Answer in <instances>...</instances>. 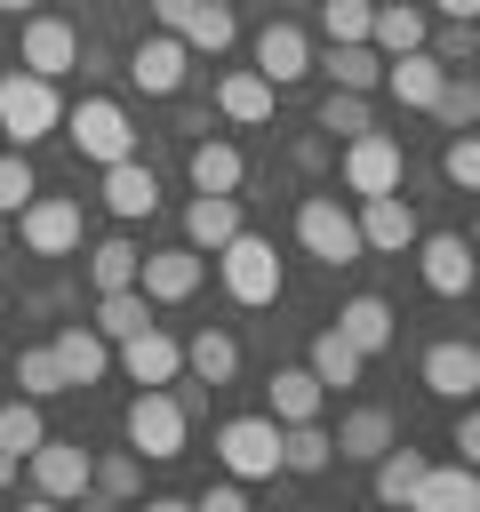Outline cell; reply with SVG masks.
Returning a JSON list of instances; mask_svg holds the SVG:
<instances>
[{
  "mask_svg": "<svg viewBox=\"0 0 480 512\" xmlns=\"http://www.w3.org/2000/svg\"><path fill=\"white\" fill-rule=\"evenodd\" d=\"M16 240H24L32 256H80V200L32 192V200L16 208Z\"/></svg>",
  "mask_w": 480,
  "mask_h": 512,
  "instance_id": "7",
  "label": "cell"
},
{
  "mask_svg": "<svg viewBox=\"0 0 480 512\" xmlns=\"http://www.w3.org/2000/svg\"><path fill=\"white\" fill-rule=\"evenodd\" d=\"M232 40H240L232 0H192V16H184V48H192V56H224Z\"/></svg>",
  "mask_w": 480,
  "mask_h": 512,
  "instance_id": "32",
  "label": "cell"
},
{
  "mask_svg": "<svg viewBox=\"0 0 480 512\" xmlns=\"http://www.w3.org/2000/svg\"><path fill=\"white\" fill-rule=\"evenodd\" d=\"M144 488V456L128 448V456H96V480H88V496L96 504H120V496H136Z\"/></svg>",
  "mask_w": 480,
  "mask_h": 512,
  "instance_id": "38",
  "label": "cell"
},
{
  "mask_svg": "<svg viewBox=\"0 0 480 512\" xmlns=\"http://www.w3.org/2000/svg\"><path fill=\"white\" fill-rule=\"evenodd\" d=\"M344 192H400V136L384 128L344 136Z\"/></svg>",
  "mask_w": 480,
  "mask_h": 512,
  "instance_id": "11",
  "label": "cell"
},
{
  "mask_svg": "<svg viewBox=\"0 0 480 512\" xmlns=\"http://www.w3.org/2000/svg\"><path fill=\"white\" fill-rule=\"evenodd\" d=\"M216 464L232 480H272L280 472V424L272 416H232L216 424Z\"/></svg>",
  "mask_w": 480,
  "mask_h": 512,
  "instance_id": "6",
  "label": "cell"
},
{
  "mask_svg": "<svg viewBox=\"0 0 480 512\" xmlns=\"http://www.w3.org/2000/svg\"><path fill=\"white\" fill-rule=\"evenodd\" d=\"M104 208H112L120 224L152 216V208H160V176H152L136 152H128V160H112V168H104Z\"/></svg>",
  "mask_w": 480,
  "mask_h": 512,
  "instance_id": "21",
  "label": "cell"
},
{
  "mask_svg": "<svg viewBox=\"0 0 480 512\" xmlns=\"http://www.w3.org/2000/svg\"><path fill=\"white\" fill-rule=\"evenodd\" d=\"M136 264H144V248H136L128 232L96 240V248H88V280H96V296H104V288H136Z\"/></svg>",
  "mask_w": 480,
  "mask_h": 512,
  "instance_id": "33",
  "label": "cell"
},
{
  "mask_svg": "<svg viewBox=\"0 0 480 512\" xmlns=\"http://www.w3.org/2000/svg\"><path fill=\"white\" fill-rule=\"evenodd\" d=\"M472 248H480V224H472Z\"/></svg>",
  "mask_w": 480,
  "mask_h": 512,
  "instance_id": "54",
  "label": "cell"
},
{
  "mask_svg": "<svg viewBox=\"0 0 480 512\" xmlns=\"http://www.w3.org/2000/svg\"><path fill=\"white\" fill-rule=\"evenodd\" d=\"M216 272H224V296H232V304H280V288H288V272H280L272 240H264V232H248V224L216 248Z\"/></svg>",
  "mask_w": 480,
  "mask_h": 512,
  "instance_id": "1",
  "label": "cell"
},
{
  "mask_svg": "<svg viewBox=\"0 0 480 512\" xmlns=\"http://www.w3.org/2000/svg\"><path fill=\"white\" fill-rule=\"evenodd\" d=\"M416 512H480V464H424V480H416V496H408Z\"/></svg>",
  "mask_w": 480,
  "mask_h": 512,
  "instance_id": "19",
  "label": "cell"
},
{
  "mask_svg": "<svg viewBox=\"0 0 480 512\" xmlns=\"http://www.w3.org/2000/svg\"><path fill=\"white\" fill-rule=\"evenodd\" d=\"M304 368H312L328 392H344V384H360V368H368V360H360L336 328H320V336H312V352H304Z\"/></svg>",
  "mask_w": 480,
  "mask_h": 512,
  "instance_id": "34",
  "label": "cell"
},
{
  "mask_svg": "<svg viewBox=\"0 0 480 512\" xmlns=\"http://www.w3.org/2000/svg\"><path fill=\"white\" fill-rule=\"evenodd\" d=\"M448 448H456L464 464H480V408H464V416H456V440H448Z\"/></svg>",
  "mask_w": 480,
  "mask_h": 512,
  "instance_id": "47",
  "label": "cell"
},
{
  "mask_svg": "<svg viewBox=\"0 0 480 512\" xmlns=\"http://www.w3.org/2000/svg\"><path fill=\"white\" fill-rule=\"evenodd\" d=\"M336 336H344L360 360H376V352L400 336V320H392V304H384V296H352V304L336 312Z\"/></svg>",
  "mask_w": 480,
  "mask_h": 512,
  "instance_id": "25",
  "label": "cell"
},
{
  "mask_svg": "<svg viewBox=\"0 0 480 512\" xmlns=\"http://www.w3.org/2000/svg\"><path fill=\"white\" fill-rule=\"evenodd\" d=\"M48 352H56V368H64L72 392H80V384H104V368H112V336H104L96 320H64V328L48 336Z\"/></svg>",
  "mask_w": 480,
  "mask_h": 512,
  "instance_id": "14",
  "label": "cell"
},
{
  "mask_svg": "<svg viewBox=\"0 0 480 512\" xmlns=\"http://www.w3.org/2000/svg\"><path fill=\"white\" fill-rule=\"evenodd\" d=\"M128 448L144 456V464H168V456H184V400L168 392V384H136V400H128Z\"/></svg>",
  "mask_w": 480,
  "mask_h": 512,
  "instance_id": "3",
  "label": "cell"
},
{
  "mask_svg": "<svg viewBox=\"0 0 480 512\" xmlns=\"http://www.w3.org/2000/svg\"><path fill=\"white\" fill-rule=\"evenodd\" d=\"M320 400H328V384L312 368H272V384H264V416L272 424H304V416H320Z\"/></svg>",
  "mask_w": 480,
  "mask_h": 512,
  "instance_id": "26",
  "label": "cell"
},
{
  "mask_svg": "<svg viewBox=\"0 0 480 512\" xmlns=\"http://www.w3.org/2000/svg\"><path fill=\"white\" fill-rule=\"evenodd\" d=\"M432 120H440V128H472V120H480V80L448 72V88L432 96Z\"/></svg>",
  "mask_w": 480,
  "mask_h": 512,
  "instance_id": "40",
  "label": "cell"
},
{
  "mask_svg": "<svg viewBox=\"0 0 480 512\" xmlns=\"http://www.w3.org/2000/svg\"><path fill=\"white\" fill-rule=\"evenodd\" d=\"M392 440H400V432H392V416H384V408H352V416L336 424V456H352V464H376Z\"/></svg>",
  "mask_w": 480,
  "mask_h": 512,
  "instance_id": "31",
  "label": "cell"
},
{
  "mask_svg": "<svg viewBox=\"0 0 480 512\" xmlns=\"http://www.w3.org/2000/svg\"><path fill=\"white\" fill-rule=\"evenodd\" d=\"M416 272H424L432 296H472V280H480V248H472L464 232H416Z\"/></svg>",
  "mask_w": 480,
  "mask_h": 512,
  "instance_id": "9",
  "label": "cell"
},
{
  "mask_svg": "<svg viewBox=\"0 0 480 512\" xmlns=\"http://www.w3.org/2000/svg\"><path fill=\"white\" fill-rule=\"evenodd\" d=\"M200 248L184 240V248H144V264H136V288L152 296V304H184V296H200Z\"/></svg>",
  "mask_w": 480,
  "mask_h": 512,
  "instance_id": "13",
  "label": "cell"
},
{
  "mask_svg": "<svg viewBox=\"0 0 480 512\" xmlns=\"http://www.w3.org/2000/svg\"><path fill=\"white\" fill-rule=\"evenodd\" d=\"M192 504H200V512H248V480H232V472H224V480H216V488H200Z\"/></svg>",
  "mask_w": 480,
  "mask_h": 512,
  "instance_id": "46",
  "label": "cell"
},
{
  "mask_svg": "<svg viewBox=\"0 0 480 512\" xmlns=\"http://www.w3.org/2000/svg\"><path fill=\"white\" fill-rule=\"evenodd\" d=\"M32 192H40V176H32V152H24V144H8V152H0V216H16Z\"/></svg>",
  "mask_w": 480,
  "mask_h": 512,
  "instance_id": "41",
  "label": "cell"
},
{
  "mask_svg": "<svg viewBox=\"0 0 480 512\" xmlns=\"http://www.w3.org/2000/svg\"><path fill=\"white\" fill-rule=\"evenodd\" d=\"M424 392H440V400H472L480 392V344L472 336H440L432 352H424Z\"/></svg>",
  "mask_w": 480,
  "mask_h": 512,
  "instance_id": "16",
  "label": "cell"
},
{
  "mask_svg": "<svg viewBox=\"0 0 480 512\" xmlns=\"http://www.w3.org/2000/svg\"><path fill=\"white\" fill-rule=\"evenodd\" d=\"M352 216H360V248H376V256H408V248H416V232H424V224H416V208H408L400 192H360V208H352Z\"/></svg>",
  "mask_w": 480,
  "mask_h": 512,
  "instance_id": "12",
  "label": "cell"
},
{
  "mask_svg": "<svg viewBox=\"0 0 480 512\" xmlns=\"http://www.w3.org/2000/svg\"><path fill=\"white\" fill-rule=\"evenodd\" d=\"M328 160V136H296V168H320Z\"/></svg>",
  "mask_w": 480,
  "mask_h": 512,
  "instance_id": "49",
  "label": "cell"
},
{
  "mask_svg": "<svg viewBox=\"0 0 480 512\" xmlns=\"http://www.w3.org/2000/svg\"><path fill=\"white\" fill-rule=\"evenodd\" d=\"M0 240H8V216H0Z\"/></svg>",
  "mask_w": 480,
  "mask_h": 512,
  "instance_id": "53",
  "label": "cell"
},
{
  "mask_svg": "<svg viewBox=\"0 0 480 512\" xmlns=\"http://www.w3.org/2000/svg\"><path fill=\"white\" fill-rule=\"evenodd\" d=\"M384 88L408 104V112H432V96L448 88V64L432 48H408V56H384Z\"/></svg>",
  "mask_w": 480,
  "mask_h": 512,
  "instance_id": "20",
  "label": "cell"
},
{
  "mask_svg": "<svg viewBox=\"0 0 480 512\" xmlns=\"http://www.w3.org/2000/svg\"><path fill=\"white\" fill-rule=\"evenodd\" d=\"M416 480H424V456L392 440V448L376 456V504H408V496H416Z\"/></svg>",
  "mask_w": 480,
  "mask_h": 512,
  "instance_id": "36",
  "label": "cell"
},
{
  "mask_svg": "<svg viewBox=\"0 0 480 512\" xmlns=\"http://www.w3.org/2000/svg\"><path fill=\"white\" fill-rule=\"evenodd\" d=\"M184 72H192L184 32H152V40H136V56H128V80H136L144 96H176V88H184Z\"/></svg>",
  "mask_w": 480,
  "mask_h": 512,
  "instance_id": "15",
  "label": "cell"
},
{
  "mask_svg": "<svg viewBox=\"0 0 480 512\" xmlns=\"http://www.w3.org/2000/svg\"><path fill=\"white\" fill-rule=\"evenodd\" d=\"M312 8H320V32H328V40H368L376 0H312Z\"/></svg>",
  "mask_w": 480,
  "mask_h": 512,
  "instance_id": "43",
  "label": "cell"
},
{
  "mask_svg": "<svg viewBox=\"0 0 480 512\" xmlns=\"http://www.w3.org/2000/svg\"><path fill=\"white\" fill-rule=\"evenodd\" d=\"M0 128H8V144H40V136H56L64 128V104H56V80H40V72H0Z\"/></svg>",
  "mask_w": 480,
  "mask_h": 512,
  "instance_id": "4",
  "label": "cell"
},
{
  "mask_svg": "<svg viewBox=\"0 0 480 512\" xmlns=\"http://www.w3.org/2000/svg\"><path fill=\"white\" fill-rule=\"evenodd\" d=\"M432 8H440L448 24H480V0H432Z\"/></svg>",
  "mask_w": 480,
  "mask_h": 512,
  "instance_id": "50",
  "label": "cell"
},
{
  "mask_svg": "<svg viewBox=\"0 0 480 512\" xmlns=\"http://www.w3.org/2000/svg\"><path fill=\"white\" fill-rule=\"evenodd\" d=\"M0 488H16V448H0Z\"/></svg>",
  "mask_w": 480,
  "mask_h": 512,
  "instance_id": "51",
  "label": "cell"
},
{
  "mask_svg": "<svg viewBox=\"0 0 480 512\" xmlns=\"http://www.w3.org/2000/svg\"><path fill=\"white\" fill-rule=\"evenodd\" d=\"M96 328L120 344V336H136V328H152V296L144 288H104L96 296Z\"/></svg>",
  "mask_w": 480,
  "mask_h": 512,
  "instance_id": "35",
  "label": "cell"
},
{
  "mask_svg": "<svg viewBox=\"0 0 480 512\" xmlns=\"http://www.w3.org/2000/svg\"><path fill=\"white\" fill-rule=\"evenodd\" d=\"M272 96H280V88H272L256 64H240V72H224V80H216V112H224V120H240V128H264V120H272Z\"/></svg>",
  "mask_w": 480,
  "mask_h": 512,
  "instance_id": "23",
  "label": "cell"
},
{
  "mask_svg": "<svg viewBox=\"0 0 480 512\" xmlns=\"http://www.w3.org/2000/svg\"><path fill=\"white\" fill-rule=\"evenodd\" d=\"M184 368H192V384H208V392L232 384V376H240V336H232V328H200V336L184 344Z\"/></svg>",
  "mask_w": 480,
  "mask_h": 512,
  "instance_id": "28",
  "label": "cell"
},
{
  "mask_svg": "<svg viewBox=\"0 0 480 512\" xmlns=\"http://www.w3.org/2000/svg\"><path fill=\"white\" fill-rule=\"evenodd\" d=\"M64 136H72V152L96 160V168H112V160L136 152V120H128L112 96H80V104L64 112Z\"/></svg>",
  "mask_w": 480,
  "mask_h": 512,
  "instance_id": "5",
  "label": "cell"
},
{
  "mask_svg": "<svg viewBox=\"0 0 480 512\" xmlns=\"http://www.w3.org/2000/svg\"><path fill=\"white\" fill-rule=\"evenodd\" d=\"M16 64H24V72H40V80H64V72L80 64V24H64V16H48V8H32V16H24V32H16Z\"/></svg>",
  "mask_w": 480,
  "mask_h": 512,
  "instance_id": "8",
  "label": "cell"
},
{
  "mask_svg": "<svg viewBox=\"0 0 480 512\" xmlns=\"http://www.w3.org/2000/svg\"><path fill=\"white\" fill-rule=\"evenodd\" d=\"M48 440V424H40V400L32 392H16L8 408H0V448H16V456H32Z\"/></svg>",
  "mask_w": 480,
  "mask_h": 512,
  "instance_id": "39",
  "label": "cell"
},
{
  "mask_svg": "<svg viewBox=\"0 0 480 512\" xmlns=\"http://www.w3.org/2000/svg\"><path fill=\"white\" fill-rule=\"evenodd\" d=\"M24 464H32V488H40L48 504H80L88 480H96V456H88L80 440H40Z\"/></svg>",
  "mask_w": 480,
  "mask_h": 512,
  "instance_id": "10",
  "label": "cell"
},
{
  "mask_svg": "<svg viewBox=\"0 0 480 512\" xmlns=\"http://www.w3.org/2000/svg\"><path fill=\"white\" fill-rule=\"evenodd\" d=\"M144 8H152L160 32H184V16H192V0H144Z\"/></svg>",
  "mask_w": 480,
  "mask_h": 512,
  "instance_id": "48",
  "label": "cell"
},
{
  "mask_svg": "<svg viewBox=\"0 0 480 512\" xmlns=\"http://www.w3.org/2000/svg\"><path fill=\"white\" fill-rule=\"evenodd\" d=\"M184 176H192V192H240V184H248V160H240V144L200 136V144L184 152Z\"/></svg>",
  "mask_w": 480,
  "mask_h": 512,
  "instance_id": "24",
  "label": "cell"
},
{
  "mask_svg": "<svg viewBox=\"0 0 480 512\" xmlns=\"http://www.w3.org/2000/svg\"><path fill=\"white\" fill-rule=\"evenodd\" d=\"M328 88L376 96V88H384V48H376V40H328Z\"/></svg>",
  "mask_w": 480,
  "mask_h": 512,
  "instance_id": "27",
  "label": "cell"
},
{
  "mask_svg": "<svg viewBox=\"0 0 480 512\" xmlns=\"http://www.w3.org/2000/svg\"><path fill=\"white\" fill-rule=\"evenodd\" d=\"M256 72H264L272 88H296V80L312 72V40H304L288 16H272V24L256 32Z\"/></svg>",
  "mask_w": 480,
  "mask_h": 512,
  "instance_id": "17",
  "label": "cell"
},
{
  "mask_svg": "<svg viewBox=\"0 0 480 512\" xmlns=\"http://www.w3.org/2000/svg\"><path fill=\"white\" fill-rule=\"evenodd\" d=\"M440 176H448L456 192H480V136H472V128H456V136H448V152H440Z\"/></svg>",
  "mask_w": 480,
  "mask_h": 512,
  "instance_id": "44",
  "label": "cell"
},
{
  "mask_svg": "<svg viewBox=\"0 0 480 512\" xmlns=\"http://www.w3.org/2000/svg\"><path fill=\"white\" fill-rule=\"evenodd\" d=\"M328 464H336V432H320V416H304V424H280V472L312 480V472H328Z\"/></svg>",
  "mask_w": 480,
  "mask_h": 512,
  "instance_id": "29",
  "label": "cell"
},
{
  "mask_svg": "<svg viewBox=\"0 0 480 512\" xmlns=\"http://www.w3.org/2000/svg\"><path fill=\"white\" fill-rule=\"evenodd\" d=\"M32 8H40V0H0V16H32Z\"/></svg>",
  "mask_w": 480,
  "mask_h": 512,
  "instance_id": "52",
  "label": "cell"
},
{
  "mask_svg": "<svg viewBox=\"0 0 480 512\" xmlns=\"http://www.w3.org/2000/svg\"><path fill=\"white\" fill-rule=\"evenodd\" d=\"M296 240H304V256H312V264H328V272L368 256V248H360V216H352L336 192H312V200L296 208Z\"/></svg>",
  "mask_w": 480,
  "mask_h": 512,
  "instance_id": "2",
  "label": "cell"
},
{
  "mask_svg": "<svg viewBox=\"0 0 480 512\" xmlns=\"http://www.w3.org/2000/svg\"><path fill=\"white\" fill-rule=\"evenodd\" d=\"M368 40H376L384 56H408V48H424V40H432V24H424V8H408V0H376Z\"/></svg>",
  "mask_w": 480,
  "mask_h": 512,
  "instance_id": "30",
  "label": "cell"
},
{
  "mask_svg": "<svg viewBox=\"0 0 480 512\" xmlns=\"http://www.w3.org/2000/svg\"><path fill=\"white\" fill-rule=\"evenodd\" d=\"M232 232H240V192H192V200H184V240H192L200 256H216Z\"/></svg>",
  "mask_w": 480,
  "mask_h": 512,
  "instance_id": "22",
  "label": "cell"
},
{
  "mask_svg": "<svg viewBox=\"0 0 480 512\" xmlns=\"http://www.w3.org/2000/svg\"><path fill=\"white\" fill-rule=\"evenodd\" d=\"M312 128H320V136H360V128H376V112H368V96H360V88H328Z\"/></svg>",
  "mask_w": 480,
  "mask_h": 512,
  "instance_id": "37",
  "label": "cell"
},
{
  "mask_svg": "<svg viewBox=\"0 0 480 512\" xmlns=\"http://www.w3.org/2000/svg\"><path fill=\"white\" fill-rule=\"evenodd\" d=\"M424 48H432L448 72H464V64H472V48H480V32H472V24H448V32H440V40H424Z\"/></svg>",
  "mask_w": 480,
  "mask_h": 512,
  "instance_id": "45",
  "label": "cell"
},
{
  "mask_svg": "<svg viewBox=\"0 0 480 512\" xmlns=\"http://www.w3.org/2000/svg\"><path fill=\"white\" fill-rule=\"evenodd\" d=\"M16 384L32 392V400H48V392H72L64 384V368H56V352L48 344H32V352H16Z\"/></svg>",
  "mask_w": 480,
  "mask_h": 512,
  "instance_id": "42",
  "label": "cell"
},
{
  "mask_svg": "<svg viewBox=\"0 0 480 512\" xmlns=\"http://www.w3.org/2000/svg\"><path fill=\"white\" fill-rule=\"evenodd\" d=\"M120 376L128 384H176L184 376V344L160 336V328H136V336H120Z\"/></svg>",
  "mask_w": 480,
  "mask_h": 512,
  "instance_id": "18",
  "label": "cell"
}]
</instances>
